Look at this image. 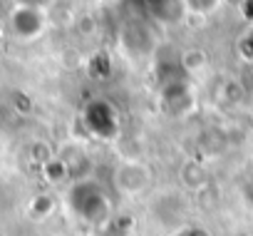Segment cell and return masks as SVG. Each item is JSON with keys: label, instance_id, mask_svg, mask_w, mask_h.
I'll return each instance as SVG.
<instances>
[{"label": "cell", "instance_id": "2", "mask_svg": "<svg viewBox=\"0 0 253 236\" xmlns=\"http://www.w3.org/2000/svg\"><path fill=\"white\" fill-rule=\"evenodd\" d=\"M8 25H10V33L15 40L20 43H33L38 40L42 33H45V25H47V13L45 10H35V8H23V5H15L10 18H8Z\"/></svg>", "mask_w": 253, "mask_h": 236}, {"label": "cell", "instance_id": "3", "mask_svg": "<svg viewBox=\"0 0 253 236\" xmlns=\"http://www.w3.org/2000/svg\"><path fill=\"white\" fill-rule=\"evenodd\" d=\"M223 0H184V5L189 13H196V15H211Z\"/></svg>", "mask_w": 253, "mask_h": 236}, {"label": "cell", "instance_id": "7", "mask_svg": "<svg viewBox=\"0 0 253 236\" xmlns=\"http://www.w3.org/2000/svg\"><path fill=\"white\" fill-rule=\"evenodd\" d=\"M189 236H209V234H206V231H199V229H196V231H191Z\"/></svg>", "mask_w": 253, "mask_h": 236}, {"label": "cell", "instance_id": "6", "mask_svg": "<svg viewBox=\"0 0 253 236\" xmlns=\"http://www.w3.org/2000/svg\"><path fill=\"white\" fill-rule=\"evenodd\" d=\"M57 0H15V5H23V8H35V10H50Z\"/></svg>", "mask_w": 253, "mask_h": 236}, {"label": "cell", "instance_id": "1", "mask_svg": "<svg viewBox=\"0 0 253 236\" xmlns=\"http://www.w3.org/2000/svg\"><path fill=\"white\" fill-rule=\"evenodd\" d=\"M112 184L122 196H139L152 184V169L142 159H122L112 172Z\"/></svg>", "mask_w": 253, "mask_h": 236}, {"label": "cell", "instance_id": "4", "mask_svg": "<svg viewBox=\"0 0 253 236\" xmlns=\"http://www.w3.org/2000/svg\"><path fill=\"white\" fill-rule=\"evenodd\" d=\"M181 65H184L189 72H194V70H201V67L206 65V52H201V50H189V52H184V60H181Z\"/></svg>", "mask_w": 253, "mask_h": 236}, {"label": "cell", "instance_id": "5", "mask_svg": "<svg viewBox=\"0 0 253 236\" xmlns=\"http://www.w3.org/2000/svg\"><path fill=\"white\" fill-rule=\"evenodd\" d=\"M30 159L42 167V164H47L50 159H55V149H52L50 144H40V142H38V144H33V149H30Z\"/></svg>", "mask_w": 253, "mask_h": 236}]
</instances>
